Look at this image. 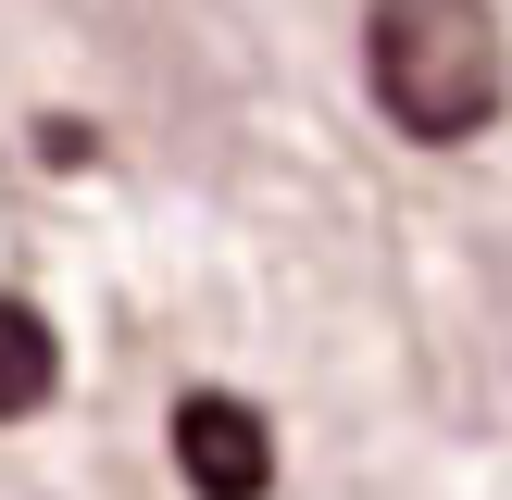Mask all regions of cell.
I'll return each instance as SVG.
<instances>
[{"label":"cell","mask_w":512,"mask_h":500,"mask_svg":"<svg viewBox=\"0 0 512 500\" xmlns=\"http://www.w3.org/2000/svg\"><path fill=\"white\" fill-rule=\"evenodd\" d=\"M363 75L388 100L400 138H475L512 88V50H500V13L488 0H375L363 25Z\"/></svg>","instance_id":"6da1fadb"},{"label":"cell","mask_w":512,"mask_h":500,"mask_svg":"<svg viewBox=\"0 0 512 500\" xmlns=\"http://www.w3.org/2000/svg\"><path fill=\"white\" fill-rule=\"evenodd\" d=\"M175 450H188V475H200V500H250L275 475V450H263V425L238 413V400H213L200 388L188 413H175Z\"/></svg>","instance_id":"7a4b0ae2"},{"label":"cell","mask_w":512,"mask_h":500,"mask_svg":"<svg viewBox=\"0 0 512 500\" xmlns=\"http://www.w3.org/2000/svg\"><path fill=\"white\" fill-rule=\"evenodd\" d=\"M50 375H63V350H50L38 300H13V288H0V425H13V413H38V400H50Z\"/></svg>","instance_id":"3957f363"}]
</instances>
